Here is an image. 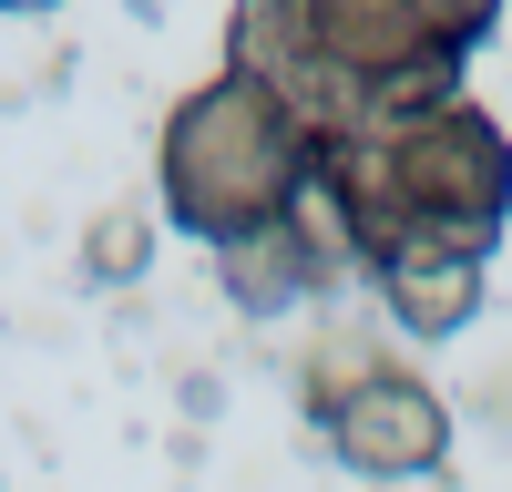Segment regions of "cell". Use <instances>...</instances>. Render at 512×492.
Instances as JSON below:
<instances>
[{
    "label": "cell",
    "instance_id": "6da1fadb",
    "mask_svg": "<svg viewBox=\"0 0 512 492\" xmlns=\"http://www.w3.org/2000/svg\"><path fill=\"white\" fill-rule=\"evenodd\" d=\"M502 31V0H236L226 72L308 123V144L369 134L390 113L461 103V62Z\"/></svg>",
    "mask_w": 512,
    "mask_h": 492
},
{
    "label": "cell",
    "instance_id": "7a4b0ae2",
    "mask_svg": "<svg viewBox=\"0 0 512 492\" xmlns=\"http://www.w3.org/2000/svg\"><path fill=\"white\" fill-rule=\"evenodd\" d=\"M318 216L338 226L359 277L492 257L512 226V134L461 93L431 113H390L369 134L318 144Z\"/></svg>",
    "mask_w": 512,
    "mask_h": 492
},
{
    "label": "cell",
    "instance_id": "3957f363",
    "mask_svg": "<svg viewBox=\"0 0 512 492\" xmlns=\"http://www.w3.org/2000/svg\"><path fill=\"white\" fill-rule=\"evenodd\" d=\"M308 195H318V144L267 82L216 72L164 113L154 205L185 236H205L216 257L246 246V236H267V226H287V216H308Z\"/></svg>",
    "mask_w": 512,
    "mask_h": 492
},
{
    "label": "cell",
    "instance_id": "277c9868",
    "mask_svg": "<svg viewBox=\"0 0 512 492\" xmlns=\"http://www.w3.org/2000/svg\"><path fill=\"white\" fill-rule=\"evenodd\" d=\"M308 410H318L328 451H338L349 472H369V482L441 472V451H451V400L420 380V369H400V359H379L369 339H349V328L318 349Z\"/></svg>",
    "mask_w": 512,
    "mask_h": 492
},
{
    "label": "cell",
    "instance_id": "5b68a950",
    "mask_svg": "<svg viewBox=\"0 0 512 492\" xmlns=\"http://www.w3.org/2000/svg\"><path fill=\"white\" fill-rule=\"evenodd\" d=\"M338 257H349V246H338L328 216H287V226H267V236L226 246L216 277H226V298H236V308L277 318V308H297V298H318V287L338 277Z\"/></svg>",
    "mask_w": 512,
    "mask_h": 492
},
{
    "label": "cell",
    "instance_id": "8992f818",
    "mask_svg": "<svg viewBox=\"0 0 512 492\" xmlns=\"http://www.w3.org/2000/svg\"><path fill=\"white\" fill-rule=\"evenodd\" d=\"M369 287H379V308H390L400 339H461V328L482 318V267H472V257L390 267V277H369Z\"/></svg>",
    "mask_w": 512,
    "mask_h": 492
},
{
    "label": "cell",
    "instance_id": "52a82bcc",
    "mask_svg": "<svg viewBox=\"0 0 512 492\" xmlns=\"http://www.w3.org/2000/svg\"><path fill=\"white\" fill-rule=\"evenodd\" d=\"M144 257H154V216H144V205H103V216L82 226V267H93L103 287L144 277Z\"/></svg>",
    "mask_w": 512,
    "mask_h": 492
},
{
    "label": "cell",
    "instance_id": "ba28073f",
    "mask_svg": "<svg viewBox=\"0 0 512 492\" xmlns=\"http://www.w3.org/2000/svg\"><path fill=\"white\" fill-rule=\"evenodd\" d=\"M11 11H62V0H11Z\"/></svg>",
    "mask_w": 512,
    "mask_h": 492
}]
</instances>
